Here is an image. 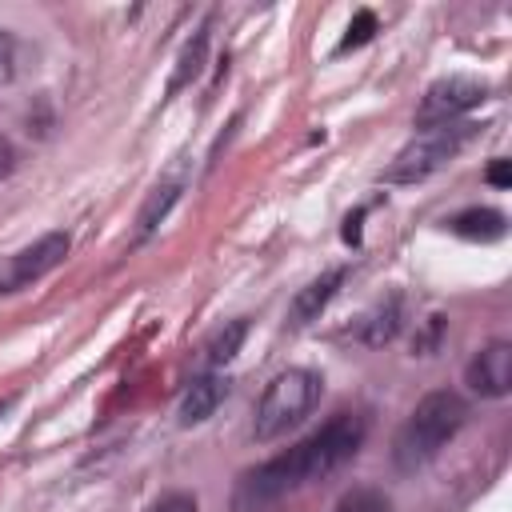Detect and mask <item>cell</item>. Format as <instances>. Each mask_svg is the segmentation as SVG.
Segmentation results:
<instances>
[{"mask_svg":"<svg viewBox=\"0 0 512 512\" xmlns=\"http://www.w3.org/2000/svg\"><path fill=\"white\" fill-rule=\"evenodd\" d=\"M360 440H364V420L356 412H336L320 432H312L284 456H272L268 464L244 472V480L236 484V496H232L236 512H260L272 500L336 472L344 460L356 456Z\"/></svg>","mask_w":512,"mask_h":512,"instance_id":"6da1fadb","label":"cell"},{"mask_svg":"<svg viewBox=\"0 0 512 512\" xmlns=\"http://www.w3.org/2000/svg\"><path fill=\"white\" fill-rule=\"evenodd\" d=\"M468 420V404L440 388V392H428L412 412L408 420L400 424L396 440H392V464L400 472H416L424 468L428 460H436V452L460 432V424Z\"/></svg>","mask_w":512,"mask_h":512,"instance_id":"7a4b0ae2","label":"cell"},{"mask_svg":"<svg viewBox=\"0 0 512 512\" xmlns=\"http://www.w3.org/2000/svg\"><path fill=\"white\" fill-rule=\"evenodd\" d=\"M316 400H320V376L308 368H284L280 376H272V384L256 404V440H272L288 432L312 412Z\"/></svg>","mask_w":512,"mask_h":512,"instance_id":"3957f363","label":"cell"},{"mask_svg":"<svg viewBox=\"0 0 512 512\" xmlns=\"http://www.w3.org/2000/svg\"><path fill=\"white\" fill-rule=\"evenodd\" d=\"M476 124H440V128H424L412 144L400 148V156L392 160V168L384 172L388 184H412L424 180L428 172H436L440 164H448L468 140H472Z\"/></svg>","mask_w":512,"mask_h":512,"instance_id":"277c9868","label":"cell"},{"mask_svg":"<svg viewBox=\"0 0 512 512\" xmlns=\"http://www.w3.org/2000/svg\"><path fill=\"white\" fill-rule=\"evenodd\" d=\"M484 80L476 76H444L436 84H428L420 108H416V124L420 128H440V124H456L460 112L476 108L484 100Z\"/></svg>","mask_w":512,"mask_h":512,"instance_id":"5b68a950","label":"cell"},{"mask_svg":"<svg viewBox=\"0 0 512 512\" xmlns=\"http://www.w3.org/2000/svg\"><path fill=\"white\" fill-rule=\"evenodd\" d=\"M68 256V232H48L36 244L12 252L8 260H0V292H16L32 280H40L44 272H52L56 264H64Z\"/></svg>","mask_w":512,"mask_h":512,"instance_id":"8992f818","label":"cell"},{"mask_svg":"<svg viewBox=\"0 0 512 512\" xmlns=\"http://www.w3.org/2000/svg\"><path fill=\"white\" fill-rule=\"evenodd\" d=\"M468 384L480 396H508V388H512V344L508 340L484 344L468 364Z\"/></svg>","mask_w":512,"mask_h":512,"instance_id":"52a82bcc","label":"cell"},{"mask_svg":"<svg viewBox=\"0 0 512 512\" xmlns=\"http://www.w3.org/2000/svg\"><path fill=\"white\" fill-rule=\"evenodd\" d=\"M340 284H344V268H332V272L316 276L308 288H300V292L292 296V308H288L292 324H308V320H316V316L324 312V304L336 296Z\"/></svg>","mask_w":512,"mask_h":512,"instance_id":"ba28073f","label":"cell"},{"mask_svg":"<svg viewBox=\"0 0 512 512\" xmlns=\"http://www.w3.org/2000/svg\"><path fill=\"white\" fill-rule=\"evenodd\" d=\"M228 396V380L224 376H200L188 384L184 400H180V424H200L216 412V404Z\"/></svg>","mask_w":512,"mask_h":512,"instance_id":"9c48e42d","label":"cell"},{"mask_svg":"<svg viewBox=\"0 0 512 512\" xmlns=\"http://www.w3.org/2000/svg\"><path fill=\"white\" fill-rule=\"evenodd\" d=\"M448 228L464 240H500L504 236V212L496 208H464L448 220Z\"/></svg>","mask_w":512,"mask_h":512,"instance_id":"30bf717a","label":"cell"},{"mask_svg":"<svg viewBox=\"0 0 512 512\" xmlns=\"http://www.w3.org/2000/svg\"><path fill=\"white\" fill-rule=\"evenodd\" d=\"M244 336H248V320H228L212 340H208V348H204V360L216 368V364H228L236 352H240V344H244Z\"/></svg>","mask_w":512,"mask_h":512,"instance_id":"8fae6325","label":"cell"},{"mask_svg":"<svg viewBox=\"0 0 512 512\" xmlns=\"http://www.w3.org/2000/svg\"><path fill=\"white\" fill-rule=\"evenodd\" d=\"M396 328H400V300H396V296H388V300H384V304H376V312L364 320L360 336H364L368 344H384V340H392V336H396Z\"/></svg>","mask_w":512,"mask_h":512,"instance_id":"7c38bea8","label":"cell"},{"mask_svg":"<svg viewBox=\"0 0 512 512\" xmlns=\"http://www.w3.org/2000/svg\"><path fill=\"white\" fill-rule=\"evenodd\" d=\"M204 48H208V32H196V40H188V44H184V52H180V60H176V72H172L168 92H180L184 84H192V80L200 76V68H204Z\"/></svg>","mask_w":512,"mask_h":512,"instance_id":"4fadbf2b","label":"cell"},{"mask_svg":"<svg viewBox=\"0 0 512 512\" xmlns=\"http://www.w3.org/2000/svg\"><path fill=\"white\" fill-rule=\"evenodd\" d=\"M332 512H388V496L372 484H360V488H348Z\"/></svg>","mask_w":512,"mask_h":512,"instance_id":"5bb4252c","label":"cell"},{"mask_svg":"<svg viewBox=\"0 0 512 512\" xmlns=\"http://www.w3.org/2000/svg\"><path fill=\"white\" fill-rule=\"evenodd\" d=\"M176 192H180L176 184H160V188H156V192L148 196V204L140 208V220H136V224H140V236H148V232H152V228H156V224L164 220V212L172 208Z\"/></svg>","mask_w":512,"mask_h":512,"instance_id":"9a60e30c","label":"cell"},{"mask_svg":"<svg viewBox=\"0 0 512 512\" xmlns=\"http://www.w3.org/2000/svg\"><path fill=\"white\" fill-rule=\"evenodd\" d=\"M372 32H376V12H368V8H360L352 20H348V32H344V40H340V52H348V48H360V44H368L372 40Z\"/></svg>","mask_w":512,"mask_h":512,"instance_id":"2e32d148","label":"cell"},{"mask_svg":"<svg viewBox=\"0 0 512 512\" xmlns=\"http://www.w3.org/2000/svg\"><path fill=\"white\" fill-rule=\"evenodd\" d=\"M144 512H200V504H196V496H188V492H168V496H160L156 504H148Z\"/></svg>","mask_w":512,"mask_h":512,"instance_id":"e0dca14e","label":"cell"},{"mask_svg":"<svg viewBox=\"0 0 512 512\" xmlns=\"http://www.w3.org/2000/svg\"><path fill=\"white\" fill-rule=\"evenodd\" d=\"M12 64H16V44L8 32H0V84L12 80Z\"/></svg>","mask_w":512,"mask_h":512,"instance_id":"ac0fdd59","label":"cell"},{"mask_svg":"<svg viewBox=\"0 0 512 512\" xmlns=\"http://www.w3.org/2000/svg\"><path fill=\"white\" fill-rule=\"evenodd\" d=\"M488 184L492 188H508L512 184V160H492L488 164Z\"/></svg>","mask_w":512,"mask_h":512,"instance_id":"d6986e66","label":"cell"}]
</instances>
